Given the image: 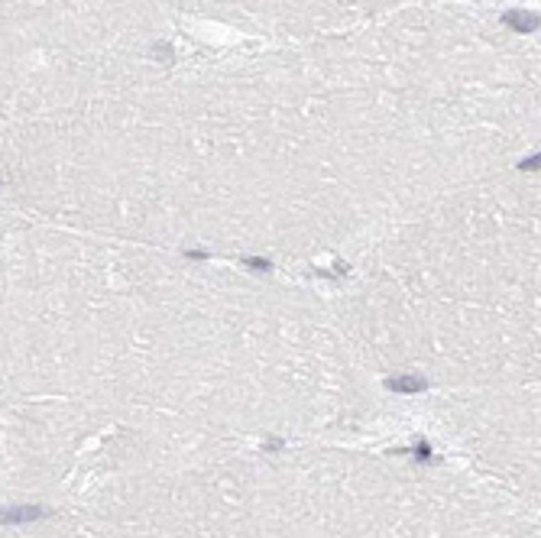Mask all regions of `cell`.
Listing matches in <instances>:
<instances>
[{
  "mask_svg": "<svg viewBox=\"0 0 541 538\" xmlns=\"http://www.w3.org/2000/svg\"><path fill=\"white\" fill-rule=\"evenodd\" d=\"M503 23L509 29H515V33H535V29L541 26V17L538 13H528V10H505V17H503Z\"/></svg>",
  "mask_w": 541,
  "mask_h": 538,
  "instance_id": "obj_1",
  "label": "cell"
},
{
  "mask_svg": "<svg viewBox=\"0 0 541 538\" xmlns=\"http://www.w3.org/2000/svg\"><path fill=\"white\" fill-rule=\"evenodd\" d=\"M519 169H525V172H541V152H538V156H528V159H522V162H519Z\"/></svg>",
  "mask_w": 541,
  "mask_h": 538,
  "instance_id": "obj_2",
  "label": "cell"
}]
</instances>
